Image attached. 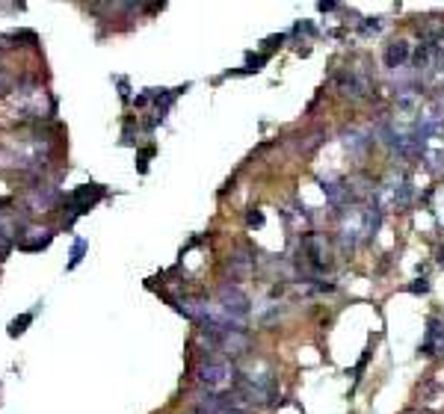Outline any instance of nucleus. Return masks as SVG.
I'll use <instances>...</instances> for the list:
<instances>
[{
	"mask_svg": "<svg viewBox=\"0 0 444 414\" xmlns=\"http://www.w3.org/2000/svg\"><path fill=\"white\" fill-rule=\"evenodd\" d=\"M199 382L207 385L211 391H225V387H234V382H237V373H234V367H231L228 361L207 358L199 367Z\"/></svg>",
	"mask_w": 444,
	"mask_h": 414,
	"instance_id": "1",
	"label": "nucleus"
},
{
	"mask_svg": "<svg viewBox=\"0 0 444 414\" xmlns=\"http://www.w3.org/2000/svg\"><path fill=\"white\" fill-rule=\"evenodd\" d=\"M199 414H249L240 394H202L195 399Z\"/></svg>",
	"mask_w": 444,
	"mask_h": 414,
	"instance_id": "2",
	"label": "nucleus"
},
{
	"mask_svg": "<svg viewBox=\"0 0 444 414\" xmlns=\"http://www.w3.org/2000/svg\"><path fill=\"white\" fill-rule=\"evenodd\" d=\"M219 308H222V313H225L228 320H234V323H243L246 317H249V296H246L240 287H234V284H222L219 287V302H216Z\"/></svg>",
	"mask_w": 444,
	"mask_h": 414,
	"instance_id": "3",
	"label": "nucleus"
},
{
	"mask_svg": "<svg viewBox=\"0 0 444 414\" xmlns=\"http://www.w3.org/2000/svg\"><path fill=\"white\" fill-rule=\"evenodd\" d=\"M205 334H211L214 346H216L225 358H240V355L249 353V346H252L249 334L243 332V325H240V329H228V332H205Z\"/></svg>",
	"mask_w": 444,
	"mask_h": 414,
	"instance_id": "4",
	"label": "nucleus"
},
{
	"mask_svg": "<svg viewBox=\"0 0 444 414\" xmlns=\"http://www.w3.org/2000/svg\"><path fill=\"white\" fill-rule=\"evenodd\" d=\"M302 249H305L308 263H311L314 269H326V267H329V243H326V237L305 234V237H302Z\"/></svg>",
	"mask_w": 444,
	"mask_h": 414,
	"instance_id": "5",
	"label": "nucleus"
},
{
	"mask_svg": "<svg viewBox=\"0 0 444 414\" xmlns=\"http://www.w3.org/2000/svg\"><path fill=\"white\" fill-rule=\"evenodd\" d=\"M338 89L347 98H364L370 92V83H367L364 74H359V71H341L338 74Z\"/></svg>",
	"mask_w": 444,
	"mask_h": 414,
	"instance_id": "6",
	"label": "nucleus"
},
{
	"mask_svg": "<svg viewBox=\"0 0 444 414\" xmlns=\"http://www.w3.org/2000/svg\"><path fill=\"white\" fill-rule=\"evenodd\" d=\"M421 353L424 355H438L444 353V325L441 323H429V329H427V337H424V343H421Z\"/></svg>",
	"mask_w": 444,
	"mask_h": 414,
	"instance_id": "7",
	"label": "nucleus"
},
{
	"mask_svg": "<svg viewBox=\"0 0 444 414\" xmlns=\"http://www.w3.org/2000/svg\"><path fill=\"white\" fill-rule=\"evenodd\" d=\"M409 42H391L388 47H385V66L388 68H400L406 59H409Z\"/></svg>",
	"mask_w": 444,
	"mask_h": 414,
	"instance_id": "8",
	"label": "nucleus"
},
{
	"mask_svg": "<svg viewBox=\"0 0 444 414\" xmlns=\"http://www.w3.org/2000/svg\"><path fill=\"white\" fill-rule=\"evenodd\" d=\"M323 193H326V198L335 207H343V205L350 202V195H353L347 184H332V181H323Z\"/></svg>",
	"mask_w": 444,
	"mask_h": 414,
	"instance_id": "9",
	"label": "nucleus"
},
{
	"mask_svg": "<svg viewBox=\"0 0 444 414\" xmlns=\"http://www.w3.org/2000/svg\"><path fill=\"white\" fill-rule=\"evenodd\" d=\"M30 323H33V313H21V317L9 325V334H12V337L21 334V332H24V325H30Z\"/></svg>",
	"mask_w": 444,
	"mask_h": 414,
	"instance_id": "10",
	"label": "nucleus"
},
{
	"mask_svg": "<svg viewBox=\"0 0 444 414\" xmlns=\"http://www.w3.org/2000/svg\"><path fill=\"white\" fill-rule=\"evenodd\" d=\"M83 252H86V243L83 240H77L74 243V252H71V260H68V269H74L80 263V258H83Z\"/></svg>",
	"mask_w": 444,
	"mask_h": 414,
	"instance_id": "11",
	"label": "nucleus"
},
{
	"mask_svg": "<svg viewBox=\"0 0 444 414\" xmlns=\"http://www.w3.org/2000/svg\"><path fill=\"white\" fill-rule=\"evenodd\" d=\"M249 225L261 228V225H264V213H261V210H252V213H249Z\"/></svg>",
	"mask_w": 444,
	"mask_h": 414,
	"instance_id": "12",
	"label": "nucleus"
},
{
	"mask_svg": "<svg viewBox=\"0 0 444 414\" xmlns=\"http://www.w3.org/2000/svg\"><path fill=\"white\" fill-rule=\"evenodd\" d=\"M409 290H412V293H427V290H429V284H427V281H421V284H412Z\"/></svg>",
	"mask_w": 444,
	"mask_h": 414,
	"instance_id": "13",
	"label": "nucleus"
}]
</instances>
